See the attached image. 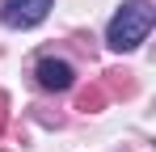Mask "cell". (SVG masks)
I'll use <instances>...</instances> for the list:
<instances>
[{"instance_id": "1", "label": "cell", "mask_w": 156, "mask_h": 152, "mask_svg": "<svg viewBox=\"0 0 156 152\" xmlns=\"http://www.w3.org/2000/svg\"><path fill=\"white\" fill-rule=\"evenodd\" d=\"M156 25V9L152 0H122V9L110 17L105 25V47L114 51H135Z\"/></svg>"}, {"instance_id": "2", "label": "cell", "mask_w": 156, "mask_h": 152, "mask_svg": "<svg viewBox=\"0 0 156 152\" xmlns=\"http://www.w3.org/2000/svg\"><path fill=\"white\" fill-rule=\"evenodd\" d=\"M55 9V0H4L0 4V21L9 30H34L47 21V13Z\"/></svg>"}, {"instance_id": "3", "label": "cell", "mask_w": 156, "mask_h": 152, "mask_svg": "<svg viewBox=\"0 0 156 152\" xmlns=\"http://www.w3.org/2000/svg\"><path fill=\"white\" fill-rule=\"evenodd\" d=\"M34 76H38V85H42L47 93H63V89H72V85H76V72H72V63H68V59H55V55L38 59Z\"/></svg>"}, {"instance_id": "4", "label": "cell", "mask_w": 156, "mask_h": 152, "mask_svg": "<svg viewBox=\"0 0 156 152\" xmlns=\"http://www.w3.org/2000/svg\"><path fill=\"white\" fill-rule=\"evenodd\" d=\"M101 106H105V89L101 85H93V89L80 93V110H84V114H93V110H101Z\"/></svg>"}, {"instance_id": "5", "label": "cell", "mask_w": 156, "mask_h": 152, "mask_svg": "<svg viewBox=\"0 0 156 152\" xmlns=\"http://www.w3.org/2000/svg\"><path fill=\"white\" fill-rule=\"evenodd\" d=\"M4 123H9V97L0 93V131H4Z\"/></svg>"}]
</instances>
